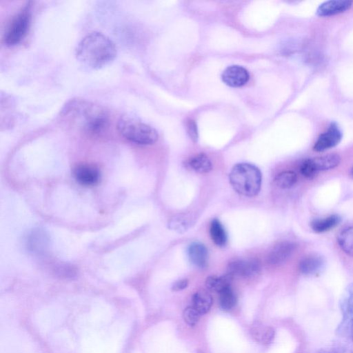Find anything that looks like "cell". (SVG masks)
I'll use <instances>...</instances> for the list:
<instances>
[{
	"mask_svg": "<svg viewBox=\"0 0 353 353\" xmlns=\"http://www.w3.org/2000/svg\"><path fill=\"white\" fill-rule=\"evenodd\" d=\"M296 249V244L289 241H283L276 244L268 255V263L278 265L288 260Z\"/></svg>",
	"mask_w": 353,
	"mask_h": 353,
	"instance_id": "8fae6325",
	"label": "cell"
},
{
	"mask_svg": "<svg viewBox=\"0 0 353 353\" xmlns=\"http://www.w3.org/2000/svg\"><path fill=\"white\" fill-rule=\"evenodd\" d=\"M31 14V1H27L12 16L3 34V39L6 45H17L26 37L30 26Z\"/></svg>",
	"mask_w": 353,
	"mask_h": 353,
	"instance_id": "5b68a950",
	"label": "cell"
},
{
	"mask_svg": "<svg viewBox=\"0 0 353 353\" xmlns=\"http://www.w3.org/2000/svg\"><path fill=\"white\" fill-rule=\"evenodd\" d=\"M232 279V276L228 274L221 276H210L206 279L205 284L209 290L219 293L231 287Z\"/></svg>",
	"mask_w": 353,
	"mask_h": 353,
	"instance_id": "d6986e66",
	"label": "cell"
},
{
	"mask_svg": "<svg viewBox=\"0 0 353 353\" xmlns=\"http://www.w3.org/2000/svg\"><path fill=\"white\" fill-rule=\"evenodd\" d=\"M342 319L336 329V334L353 341V283L344 289L339 301Z\"/></svg>",
	"mask_w": 353,
	"mask_h": 353,
	"instance_id": "8992f818",
	"label": "cell"
},
{
	"mask_svg": "<svg viewBox=\"0 0 353 353\" xmlns=\"http://www.w3.org/2000/svg\"><path fill=\"white\" fill-rule=\"evenodd\" d=\"M297 181L296 174L293 171H284L278 174L274 178V183L281 189L292 188Z\"/></svg>",
	"mask_w": 353,
	"mask_h": 353,
	"instance_id": "cb8c5ba5",
	"label": "cell"
},
{
	"mask_svg": "<svg viewBox=\"0 0 353 353\" xmlns=\"http://www.w3.org/2000/svg\"><path fill=\"white\" fill-rule=\"evenodd\" d=\"M201 314L192 306L187 307L183 312V319L189 326H194Z\"/></svg>",
	"mask_w": 353,
	"mask_h": 353,
	"instance_id": "484cf974",
	"label": "cell"
},
{
	"mask_svg": "<svg viewBox=\"0 0 353 353\" xmlns=\"http://www.w3.org/2000/svg\"><path fill=\"white\" fill-rule=\"evenodd\" d=\"M236 302V298L231 287H229L219 292V303L223 310L232 308Z\"/></svg>",
	"mask_w": 353,
	"mask_h": 353,
	"instance_id": "d4e9b609",
	"label": "cell"
},
{
	"mask_svg": "<svg viewBox=\"0 0 353 353\" xmlns=\"http://www.w3.org/2000/svg\"><path fill=\"white\" fill-rule=\"evenodd\" d=\"M341 162L337 154H328L305 160L301 165V174L306 178H313L319 172L333 169Z\"/></svg>",
	"mask_w": 353,
	"mask_h": 353,
	"instance_id": "52a82bcc",
	"label": "cell"
},
{
	"mask_svg": "<svg viewBox=\"0 0 353 353\" xmlns=\"http://www.w3.org/2000/svg\"><path fill=\"white\" fill-rule=\"evenodd\" d=\"M352 175H353V168H352Z\"/></svg>",
	"mask_w": 353,
	"mask_h": 353,
	"instance_id": "f546056e",
	"label": "cell"
},
{
	"mask_svg": "<svg viewBox=\"0 0 353 353\" xmlns=\"http://www.w3.org/2000/svg\"><path fill=\"white\" fill-rule=\"evenodd\" d=\"M117 130L125 139L139 145H152L159 137L157 131L153 127L130 114L119 118Z\"/></svg>",
	"mask_w": 353,
	"mask_h": 353,
	"instance_id": "277c9868",
	"label": "cell"
},
{
	"mask_svg": "<svg viewBox=\"0 0 353 353\" xmlns=\"http://www.w3.org/2000/svg\"><path fill=\"white\" fill-rule=\"evenodd\" d=\"M337 242L343 252L353 256V225L344 228L339 233Z\"/></svg>",
	"mask_w": 353,
	"mask_h": 353,
	"instance_id": "ffe728a7",
	"label": "cell"
},
{
	"mask_svg": "<svg viewBox=\"0 0 353 353\" xmlns=\"http://www.w3.org/2000/svg\"><path fill=\"white\" fill-rule=\"evenodd\" d=\"M342 139V132L335 123H332L327 130L319 135L313 149L316 152H322L337 145Z\"/></svg>",
	"mask_w": 353,
	"mask_h": 353,
	"instance_id": "30bf717a",
	"label": "cell"
},
{
	"mask_svg": "<svg viewBox=\"0 0 353 353\" xmlns=\"http://www.w3.org/2000/svg\"><path fill=\"white\" fill-rule=\"evenodd\" d=\"M210 234L213 242L218 246H224L227 243L225 230L219 219L212 221L210 228Z\"/></svg>",
	"mask_w": 353,
	"mask_h": 353,
	"instance_id": "7402d4cb",
	"label": "cell"
},
{
	"mask_svg": "<svg viewBox=\"0 0 353 353\" xmlns=\"http://www.w3.org/2000/svg\"><path fill=\"white\" fill-rule=\"evenodd\" d=\"M190 262L196 267L203 269L207 266L208 253L206 247L198 242L191 243L188 249Z\"/></svg>",
	"mask_w": 353,
	"mask_h": 353,
	"instance_id": "9a60e30c",
	"label": "cell"
},
{
	"mask_svg": "<svg viewBox=\"0 0 353 353\" xmlns=\"http://www.w3.org/2000/svg\"><path fill=\"white\" fill-rule=\"evenodd\" d=\"M187 130L188 133L191 139L196 142L198 139V133L196 125L194 121L189 120L187 123Z\"/></svg>",
	"mask_w": 353,
	"mask_h": 353,
	"instance_id": "83f0119b",
	"label": "cell"
},
{
	"mask_svg": "<svg viewBox=\"0 0 353 353\" xmlns=\"http://www.w3.org/2000/svg\"><path fill=\"white\" fill-rule=\"evenodd\" d=\"M63 112L81 130L92 136L103 134L109 125L108 112L102 106L85 100L70 101Z\"/></svg>",
	"mask_w": 353,
	"mask_h": 353,
	"instance_id": "7a4b0ae2",
	"label": "cell"
},
{
	"mask_svg": "<svg viewBox=\"0 0 353 353\" xmlns=\"http://www.w3.org/2000/svg\"><path fill=\"white\" fill-rule=\"evenodd\" d=\"M117 53V47L113 41L99 32H92L85 35L76 48L77 60L92 70L106 66L115 59Z\"/></svg>",
	"mask_w": 353,
	"mask_h": 353,
	"instance_id": "6da1fadb",
	"label": "cell"
},
{
	"mask_svg": "<svg viewBox=\"0 0 353 353\" xmlns=\"http://www.w3.org/2000/svg\"><path fill=\"white\" fill-rule=\"evenodd\" d=\"M341 217L337 214H332L327 217L314 219L311 223L312 229L318 233L329 231L335 228L341 222Z\"/></svg>",
	"mask_w": 353,
	"mask_h": 353,
	"instance_id": "e0dca14e",
	"label": "cell"
},
{
	"mask_svg": "<svg viewBox=\"0 0 353 353\" xmlns=\"http://www.w3.org/2000/svg\"><path fill=\"white\" fill-rule=\"evenodd\" d=\"M72 174L75 180L84 186L96 185L101 179V172L99 168L88 163L77 164L73 168Z\"/></svg>",
	"mask_w": 353,
	"mask_h": 353,
	"instance_id": "9c48e42d",
	"label": "cell"
},
{
	"mask_svg": "<svg viewBox=\"0 0 353 353\" xmlns=\"http://www.w3.org/2000/svg\"><path fill=\"white\" fill-rule=\"evenodd\" d=\"M189 165L194 170L201 174L208 173L212 169L210 159L204 153H199L192 157Z\"/></svg>",
	"mask_w": 353,
	"mask_h": 353,
	"instance_id": "44dd1931",
	"label": "cell"
},
{
	"mask_svg": "<svg viewBox=\"0 0 353 353\" xmlns=\"http://www.w3.org/2000/svg\"><path fill=\"white\" fill-rule=\"evenodd\" d=\"M325 262L323 257L319 254H309L300 261L299 269L301 273L304 275H314L323 270Z\"/></svg>",
	"mask_w": 353,
	"mask_h": 353,
	"instance_id": "4fadbf2b",
	"label": "cell"
},
{
	"mask_svg": "<svg viewBox=\"0 0 353 353\" xmlns=\"http://www.w3.org/2000/svg\"><path fill=\"white\" fill-rule=\"evenodd\" d=\"M316 353H353V345L335 346L319 350Z\"/></svg>",
	"mask_w": 353,
	"mask_h": 353,
	"instance_id": "4316f807",
	"label": "cell"
},
{
	"mask_svg": "<svg viewBox=\"0 0 353 353\" xmlns=\"http://www.w3.org/2000/svg\"><path fill=\"white\" fill-rule=\"evenodd\" d=\"M191 223L190 216L186 214H178L171 218L168 223V227L174 232L183 233L188 230Z\"/></svg>",
	"mask_w": 353,
	"mask_h": 353,
	"instance_id": "603a6c76",
	"label": "cell"
},
{
	"mask_svg": "<svg viewBox=\"0 0 353 353\" xmlns=\"http://www.w3.org/2000/svg\"><path fill=\"white\" fill-rule=\"evenodd\" d=\"M352 5L351 1L334 0L327 1L321 3L317 8L316 13L321 17H328L342 13Z\"/></svg>",
	"mask_w": 353,
	"mask_h": 353,
	"instance_id": "5bb4252c",
	"label": "cell"
},
{
	"mask_svg": "<svg viewBox=\"0 0 353 353\" xmlns=\"http://www.w3.org/2000/svg\"><path fill=\"white\" fill-rule=\"evenodd\" d=\"M252 337L261 344L268 345L272 342L275 332L271 327L255 323L251 329Z\"/></svg>",
	"mask_w": 353,
	"mask_h": 353,
	"instance_id": "2e32d148",
	"label": "cell"
},
{
	"mask_svg": "<svg viewBox=\"0 0 353 353\" xmlns=\"http://www.w3.org/2000/svg\"><path fill=\"white\" fill-rule=\"evenodd\" d=\"M227 270L228 274L232 277L252 278L260 273L261 264L255 259H236L228 263Z\"/></svg>",
	"mask_w": 353,
	"mask_h": 353,
	"instance_id": "ba28073f",
	"label": "cell"
},
{
	"mask_svg": "<svg viewBox=\"0 0 353 353\" xmlns=\"http://www.w3.org/2000/svg\"><path fill=\"white\" fill-rule=\"evenodd\" d=\"M212 304V298L206 290L197 291L192 298V306L201 314H206Z\"/></svg>",
	"mask_w": 353,
	"mask_h": 353,
	"instance_id": "ac0fdd59",
	"label": "cell"
},
{
	"mask_svg": "<svg viewBox=\"0 0 353 353\" xmlns=\"http://www.w3.org/2000/svg\"><path fill=\"white\" fill-rule=\"evenodd\" d=\"M230 182L239 194L252 197L258 194L261 185V173L255 165L241 163L236 164L230 171Z\"/></svg>",
	"mask_w": 353,
	"mask_h": 353,
	"instance_id": "3957f363",
	"label": "cell"
},
{
	"mask_svg": "<svg viewBox=\"0 0 353 353\" xmlns=\"http://www.w3.org/2000/svg\"><path fill=\"white\" fill-rule=\"evenodd\" d=\"M222 81L231 87H241L249 80L248 70L240 65H230L226 68L222 74Z\"/></svg>",
	"mask_w": 353,
	"mask_h": 353,
	"instance_id": "7c38bea8",
	"label": "cell"
},
{
	"mask_svg": "<svg viewBox=\"0 0 353 353\" xmlns=\"http://www.w3.org/2000/svg\"><path fill=\"white\" fill-rule=\"evenodd\" d=\"M188 285V280L186 279H181L174 282L172 285V290L178 292L184 290Z\"/></svg>",
	"mask_w": 353,
	"mask_h": 353,
	"instance_id": "f1b7e54d",
	"label": "cell"
}]
</instances>
